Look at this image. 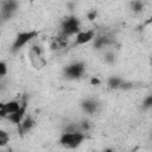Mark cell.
I'll list each match as a JSON object with an SVG mask.
<instances>
[{
    "label": "cell",
    "mask_w": 152,
    "mask_h": 152,
    "mask_svg": "<svg viewBox=\"0 0 152 152\" xmlns=\"http://www.w3.org/2000/svg\"><path fill=\"white\" fill-rule=\"evenodd\" d=\"M86 139V133L81 131L76 132H63L59 137V144L66 148L78 147Z\"/></svg>",
    "instance_id": "obj_1"
},
{
    "label": "cell",
    "mask_w": 152,
    "mask_h": 152,
    "mask_svg": "<svg viewBox=\"0 0 152 152\" xmlns=\"http://www.w3.org/2000/svg\"><path fill=\"white\" fill-rule=\"evenodd\" d=\"M36 37H38V31L34 30H30V31H23L20 33H18V36L15 37L13 44H12V51L17 52L18 50H20L24 45H26L27 43H30L31 40H33Z\"/></svg>",
    "instance_id": "obj_2"
},
{
    "label": "cell",
    "mask_w": 152,
    "mask_h": 152,
    "mask_svg": "<svg viewBox=\"0 0 152 152\" xmlns=\"http://www.w3.org/2000/svg\"><path fill=\"white\" fill-rule=\"evenodd\" d=\"M80 21L75 17H68L62 23V33L66 37L77 34L80 32Z\"/></svg>",
    "instance_id": "obj_3"
},
{
    "label": "cell",
    "mask_w": 152,
    "mask_h": 152,
    "mask_svg": "<svg viewBox=\"0 0 152 152\" xmlns=\"http://www.w3.org/2000/svg\"><path fill=\"white\" fill-rule=\"evenodd\" d=\"M27 99H26V96H23L21 97V106H20V108L17 110V112H14V113H12V114H10L8 116H7V120L8 121H11L12 124H14V125H19L23 120H24V118L26 116V112H27Z\"/></svg>",
    "instance_id": "obj_4"
},
{
    "label": "cell",
    "mask_w": 152,
    "mask_h": 152,
    "mask_svg": "<svg viewBox=\"0 0 152 152\" xmlns=\"http://www.w3.org/2000/svg\"><path fill=\"white\" fill-rule=\"evenodd\" d=\"M64 72L68 78H80L84 74V64L82 62L72 63L64 69Z\"/></svg>",
    "instance_id": "obj_5"
},
{
    "label": "cell",
    "mask_w": 152,
    "mask_h": 152,
    "mask_svg": "<svg viewBox=\"0 0 152 152\" xmlns=\"http://www.w3.org/2000/svg\"><path fill=\"white\" fill-rule=\"evenodd\" d=\"M96 33L94 30H87V31H80L77 34H76V38H75V44L76 45H83V44H87L91 40H94Z\"/></svg>",
    "instance_id": "obj_6"
},
{
    "label": "cell",
    "mask_w": 152,
    "mask_h": 152,
    "mask_svg": "<svg viewBox=\"0 0 152 152\" xmlns=\"http://www.w3.org/2000/svg\"><path fill=\"white\" fill-rule=\"evenodd\" d=\"M34 125H36L34 119H33L31 115L26 114V116L24 118V120L18 125V132H19L21 135H24V134L28 133V132L34 127Z\"/></svg>",
    "instance_id": "obj_7"
},
{
    "label": "cell",
    "mask_w": 152,
    "mask_h": 152,
    "mask_svg": "<svg viewBox=\"0 0 152 152\" xmlns=\"http://www.w3.org/2000/svg\"><path fill=\"white\" fill-rule=\"evenodd\" d=\"M81 107H82V109H83L86 113H88V114H94V113L97 110V108H99V103H97L96 101L91 100V99H88V100H84V101L81 103Z\"/></svg>",
    "instance_id": "obj_8"
},
{
    "label": "cell",
    "mask_w": 152,
    "mask_h": 152,
    "mask_svg": "<svg viewBox=\"0 0 152 152\" xmlns=\"http://www.w3.org/2000/svg\"><path fill=\"white\" fill-rule=\"evenodd\" d=\"M5 106H6L7 113H8V115H10V114H12V113L17 112V110L20 108V106H21V97L19 96L18 99L11 100V101L6 102V103H5Z\"/></svg>",
    "instance_id": "obj_9"
},
{
    "label": "cell",
    "mask_w": 152,
    "mask_h": 152,
    "mask_svg": "<svg viewBox=\"0 0 152 152\" xmlns=\"http://www.w3.org/2000/svg\"><path fill=\"white\" fill-rule=\"evenodd\" d=\"M125 80H122L121 77L119 76H110L108 80H107V87L109 89H120L122 82Z\"/></svg>",
    "instance_id": "obj_10"
},
{
    "label": "cell",
    "mask_w": 152,
    "mask_h": 152,
    "mask_svg": "<svg viewBox=\"0 0 152 152\" xmlns=\"http://www.w3.org/2000/svg\"><path fill=\"white\" fill-rule=\"evenodd\" d=\"M108 43H109L108 38H106V37H103V36H101V37H95V38H94V48H95V49H102V48H104Z\"/></svg>",
    "instance_id": "obj_11"
},
{
    "label": "cell",
    "mask_w": 152,
    "mask_h": 152,
    "mask_svg": "<svg viewBox=\"0 0 152 152\" xmlns=\"http://www.w3.org/2000/svg\"><path fill=\"white\" fill-rule=\"evenodd\" d=\"M129 6H131V10L134 13H140L144 10V4L140 0H133V1H131Z\"/></svg>",
    "instance_id": "obj_12"
},
{
    "label": "cell",
    "mask_w": 152,
    "mask_h": 152,
    "mask_svg": "<svg viewBox=\"0 0 152 152\" xmlns=\"http://www.w3.org/2000/svg\"><path fill=\"white\" fill-rule=\"evenodd\" d=\"M78 127H80V131H81V132L88 133V132L91 129V124H90V121H88V120H82V121L78 124Z\"/></svg>",
    "instance_id": "obj_13"
},
{
    "label": "cell",
    "mask_w": 152,
    "mask_h": 152,
    "mask_svg": "<svg viewBox=\"0 0 152 152\" xmlns=\"http://www.w3.org/2000/svg\"><path fill=\"white\" fill-rule=\"evenodd\" d=\"M8 141H10V135H8L5 131L1 129V131H0V146H1V147L6 146Z\"/></svg>",
    "instance_id": "obj_14"
},
{
    "label": "cell",
    "mask_w": 152,
    "mask_h": 152,
    "mask_svg": "<svg viewBox=\"0 0 152 152\" xmlns=\"http://www.w3.org/2000/svg\"><path fill=\"white\" fill-rule=\"evenodd\" d=\"M30 51H31V52H33V53H34L36 56H39V57H42V56L44 55L43 48H42L40 45H38V44H33V45L31 46Z\"/></svg>",
    "instance_id": "obj_15"
},
{
    "label": "cell",
    "mask_w": 152,
    "mask_h": 152,
    "mask_svg": "<svg viewBox=\"0 0 152 152\" xmlns=\"http://www.w3.org/2000/svg\"><path fill=\"white\" fill-rule=\"evenodd\" d=\"M150 108H152V95L146 96L142 101V109L146 110V109H150Z\"/></svg>",
    "instance_id": "obj_16"
},
{
    "label": "cell",
    "mask_w": 152,
    "mask_h": 152,
    "mask_svg": "<svg viewBox=\"0 0 152 152\" xmlns=\"http://www.w3.org/2000/svg\"><path fill=\"white\" fill-rule=\"evenodd\" d=\"M7 74V64L5 61H1L0 62V76L1 77H5Z\"/></svg>",
    "instance_id": "obj_17"
},
{
    "label": "cell",
    "mask_w": 152,
    "mask_h": 152,
    "mask_svg": "<svg viewBox=\"0 0 152 152\" xmlns=\"http://www.w3.org/2000/svg\"><path fill=\"white\" fill-rule=\"evenodd\" d=\"M96 18H97V11L96 10H91V11H89L87 13V19L89 21H94Z\"/></svg>",
    "instance_id": "obj_18"
},
{
    "label": "cell",
    "mask_w": 152,
    "mask_h": 152,
    "mask_svg": "<svg viewBox=\"0 0 152 152\" xmlns=\"http://www.w3.org/2000/svg\"><path fill=\"white\" fill-rule=\"evenodd\" d=\"M104 61H106L107 63H109V64L114 63V61H115V56H114V53H113V52H107V53L104 55Z\"/></svg>",
    "instance_id": "obj_19"
},
{
    "label": "cell",
    "mask_w": 152,
    "mask_h": 152,
    "mask_svg": "<svg viewBox=\"0 0 152 152\" xmlns=\"http://www.w3.org/2000/svg\"><path fill=\"white\" fill-rule=\"evenodd\" d=\"M0 116L4 118V119H7V116H8V113H7V109H6L5 103H1L0 104Z\"/></svg>",
    "instance_id": "obj_20"
},
{
    "label": "cell",
    "mask_w": 152,
    "mask_h": 152,
    "mask_svg": "<svg viewBox=\"0 0 152 152\" xmlns=\"http://www.w3.org/2000/svg\"><path fill=\"white\" fill-rule=\"evenodd\" d=\"M89 83L90 86H94V87H97V86H101V80L96 76H93L90 80H89Z\"/></svg>",
    "instance_id": "obj_21"
},
{
    "label": "cell",
    "mask_w": 152,
    "mask_h": 152,
    "mask_svg": "<svg viewBox=\"0 0 152 152\" xmlns=\"http://www.w3.org/2000/svg\"><path fill=\"white\" fill-rule=\"evenodd\" d=\"M133 88V83L132 82H127V81H124L120 89H124V90H128V89H132Z\"/></svg>",
    "instance_id": "obj_22"
},
{
    "label": "cell",
    "mask_w": 152,
    "mask_h": 152,
    "mask_svg": "<svg viewBox=\"0 0 152 152\" xmlns=\"http://www.w3.org/2000/svg\"><path fill=\"white\" fill-rule=\"evenodd\" d=\"M151 24H152V14L150 15V18H148V19H146V20L144 21L142 26H147V25H151Z\"/></svg>",
    "instance_id": "obj_23"
},
{
    "label": "cell",
    "mask_w": 152,
    "mask_h": 152,
    "mask_svg": "<svg viewBox=\"0 0 152 152\" xmlns=\"http://www.w3.org/2000/svg\"><path fill=\"white\" fill-rule=\"evenodd\" d=\"M151 139H152V133H151Z\"/></svg>",
    "instance_id": "obj_24"
}]
</instances>
